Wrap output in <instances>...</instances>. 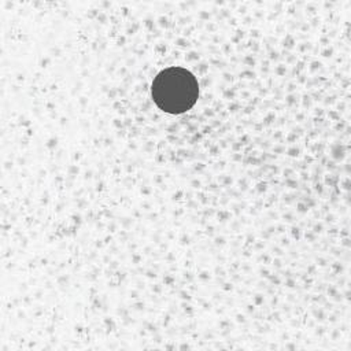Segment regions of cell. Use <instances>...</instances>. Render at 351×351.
<instances>
[{
  "label": "cell",
  "mask_w": 351,
  "mask_h": 351,
  "mask_svg": "<svg viewBox=\"0 0 351 351\" xmlns=\"http://www.w3.org/2000/svg\"><path fill=\"white\" fill-rule=\"evenodd\" d=\"M151 96L159 110L167 114L189 111L197 101L196 77L184 67H167L156 74L151 84Z\"/></svg>",
  "instance_id": "1"
}]
</instances>
